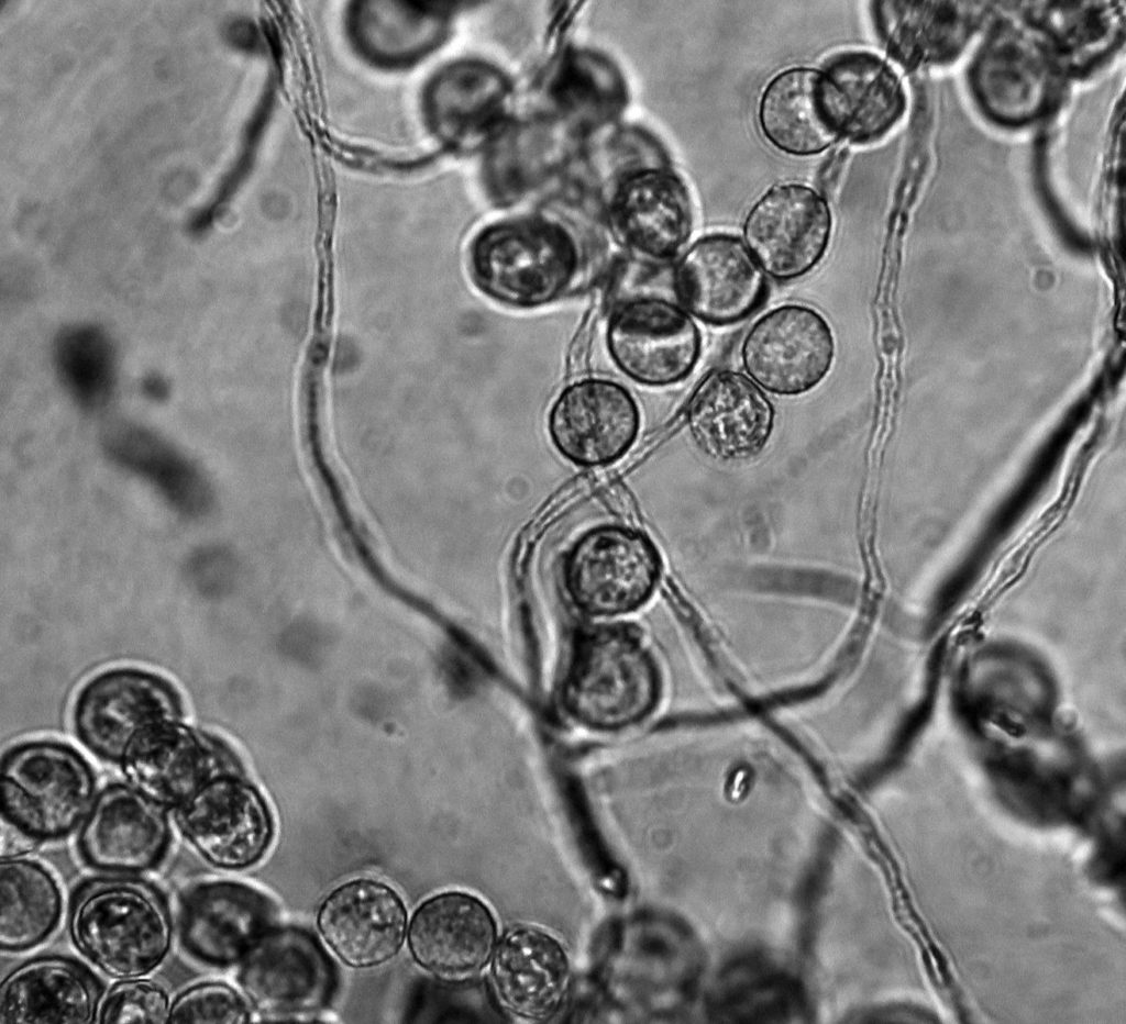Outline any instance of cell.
<instances>
[{
  "instance_id": "cell-1",
  "label": "cell",
  "mask_w": 1126,
  "mask_h": 1024,
  "mask_svg": "<svg viewBox=\"0 0 1126 1024\" xmlns=\"http://www.w3.org/2000/svg\"><path fill=\"white\" fill-rule=\"evenodd\" d=\"M75 947L106 975L144 977L167 957L173 922L164 894L148 881L99 877L82 882L69 906Z\"/></svg>"
},
{
  "instance_id": "cell-2",
  "label": "cell",
  "mask_w": 1126,
  "mask_h": 1024,
  "mask_svg": "<svg viewBox=\"0 0 1126 1024\" xmlns=\"http://www.w3.org/2000/svg\"><path fill=\"white\" fill-rule=\"evenodd\" d=\"M658 695V670L632 627L599 626L577 638L562 688L576 721L599 731L625 728L645 717Z\"/></svg>"
},
{
  "instance_id": "cell-3",
  "label": "cell",
  "mask_w": 1126,
  "mask_h": 1024,
  "mask_svg": "<svg viewBox=\"0 0 1126 1024\" xmlns=\"http://www.w3.org/2000/svg\"><path fill=\"white\" fill-rule=\"evenodd\" d=\"M468 274L476 288L511 308L532 309L559 299L578 268L577 247L561 225L539 218L497 223L471 245Z\"/></svg>"
},
{
  "instance_id": "cell-4",
  "label": "cell",
  "mask_w": 1126,
  "mask_h": 1024,
  "mask_svg": "<svg viewBox=\"0 0 1126 1024\" xmlns=\"http://www.w3.org/2000/svg\"><path fill=\"white\" fill-rule=\"evenodd\" d=\"M2 822L37 841L68 835L88 814L96 780L86 759L56 741H30L1 761Z\"/></svg>"
},
{
  "instance_id": "cell-5",
  "label": "cell",
  "mask_w": 1126,
  "mask_h": 1024,
  "mask_svg": "<svg viewBox=\"0 0 1126 1024\" xmlns=\"http://www.w3.org/2000/svg\"><path fill=\"white\" fill-rule=\"evenodd\" d=\"M181 716L180 697L166 679L144 669L120 667L84 684L74 702L73 726L92 754L120 763L137 733Z\"/></svg>"
},
{
  "instance_id": "cell-6",
  "label": "cell",
  "mask_w": 1126,
  "mask_h": 1024,
  "mask_svg": "<svg viewBox=\"0 0 1126 1024\" xmlns=\"http://www.w3.org/2000/svg\"><path fill=\"white\" fill-rule=\"evenodd\" d=\"M564 583L577 608L598 616L637 610L651 596L660 557L643 534L621 526L588 531L564 563Z\"/></svg>"
},
{
  "instance_id": "cell-7",
  "label": "cell",
  "mask_w": 1126,
  "mask_h": 1024,
  "mask_svg": "<svg viewBox=\"0 0 1126 1024\" xmlns=\"http://www.w3.org/2000/svg\"><path fill=\"white\" fill-rule=\"evenodd\" d=\"M183 836L212 866L240 870L258 862L273 838L269 809L241 772L214 777L175 808Z\"/></svg>"
},
{
  "instance_id": "cell-8",
  "label": "cell",
  "mask_w": 1126,
  "mask_h": 1024,
  "mask_svg": "<svg viewBox=\"0 0 1126 1024\" xmlns=\"http://www.w3.org/2000/svg\"><path fill=\"white\" fill-rule=\"evenodd\" d=\"M836 354L832 330L816 309L786 303L762 314L741 344L742 366L763 389L797 396L817 387Z\"/></svg>"
},
{
  "instance_id": "cell-9",
  "label": "cell",
  "mask_w": 1126,
  "mask_h": 1024,
  "mask_svg": "<svg viewBox=\"0 0 1126 1024\" xmlns=\"http://www.w3.org/2000/svg\"><path fill=\"white\" fill-rule=\"evenodd\" d=\"M240 986L256 1010L269 1015L316 1012L330 1001L335 971L305 930L267 931L240 962Z\"/></svg>"
},
{
  "instance_id": "cell-10",
  "label": "cell",
  "mask_w": 1126,
  "mask_h": 1024,
  "mask_svg": "<svg viewBox=\"0 0 1126 1024\" xmlns=\"http://www.w3.org/2000/svg\"><path fill=\"white\" fill-rule=\"evenodd\" d=\"M119 764L132 787L174 809L214 777L241 772L238 759L222 742L181 720L137 733Z\"/></svg>"
},
{
  "instance_id": "cell-11",
  "label": "cell",
  "mask_w": 1126,
  "mask_h": 1024,
  "mask_svg": "<svg viewBox=\"0 0 1126 1024\" xmlns=\"http://www.w3.org/2000/svg\"><path fill=\"white\" fill-rule=\"evenodd\" d=\"M608 350L630 378L649 386L684 380L700 355L697 324L684 309L660 298L625 302L611 315Z\"/></svg>"
},
{
  "instance_id": "cell-12",
  "label": "cell",
  "mask_w": 1126,
  "mask_h": 1024,
  "mask_svg": "<svg viewBox=\"0 0 1126 1024\" xmlns=\"http://www.w3.org/2000/svg\"><path fill=\"white\" fill-rule=\"evenodd\" d=\"M832 218L824 197L797 183L775 186L749 211L744 244L773 279L788 281L812 271L830 241Z\"/></svg>"
},
{
  "instance_id": "cell-13",
  "label": "cell",
  "mask_w": 1126,
  "mask_h": 1024,
  "mask_svg": "<svg viewBox=\"0 0 1126 1024\" xmlns=\"http://www.w3.org/2000/svg\"><path fill=\"white\" fill-rule=\"evenodd\" d=\"M674 288L694 316L708 324L729 325L762 304L768 281L739 237L715 233L698 238L681 257Z\"/></svg>"
},
{
  "instance_id": "cell-14",
  "label": "cell",
  "mask_w": 1126,
  "mask_h": 1024,
  "mask_svg": "<svg viewBox=\"0 0 1126 1024\" xmlns=\"http://www.w3.org/2000/svg\"><path fill=\"white\" fill-rule=\"evenodd\" d=\"M166 808L134 787L110 784L82 821L78 850L99 870L142 872L158 866L170 843Z\"/></svg>"
},
{
  "instance_id": "cell-15",
  "label": "cell",
  "mask_w": 1126,
  "mask_h": 1024,
  "mask_svg": "<svg viewBox=\"0 0 1126 1024\" xmlns=\"http://www.w3.org/2000/svg\"><path fill=\"white\" fill-rule=\"evenodd\" d=\"M272 902L235 881L201 882L185 892L179 909V939L194 959L212 967L240 964L271 930Z\"/></svg>"
},
{
  "instance_id": "cell-16",
  "label": "cell",
  "mask_w": 1126,
  "mask_h": 1024,
  "mask_svg": "<svg viewBox=\"0 0 1126 1024\" xmlns=\"http://www.w3.org/2000/svg\"><path fill=\"white\" fill-rule=\"evenodd\" d=\"M317 924L325 943L345 965L371 968L399 953L407 912L393 888L361 878L341 884L324 899Z\"/></svg>"
},
{
  "instance_id": "cell-17",
  "label": "cell",
  "mask_w": 1126,
  "mask_h": 1024,
  "mask_svg": "<svg viewBox=\"0 0 1126 1024\" xmlns=\"http://www.w3.org/2000/svg\"><path fill=\"white\" fill-rule=\"evenodd\" d=\"M639 430V411L631 394L606 379H584L567 387L554 402L549 431L556 448L570 460L596 466L621 457Z\"/></svg>"
},
{
  "instance_id": "cell-18",
  "label": "cell",
  "mask_w": 1126,
  "mask_h": 1024,
  "mask_svg": "<svg viewBox=\"0 0 1126 1024\" xmlns=\"http://www.w3.org/2000/svg\"><path fill=\"white\" fill-rule=\"evenodd\" d=\"M691 434L714 458L740 460L768 442L774 408L761 387L732 369L707 374L694 390L686 412Z\"/></svg>"
},
{
  "instance_id": "cell-19",
  "label": "cell",
  "mask_w": 1126,
  "mask_h": 1024,
  "mask_svg": "<svg viewBox=\"0 0 1126 1024\" xmlns=\"http://www.w3.org/2000/svg\"><path fill=\"white\" fill-rule=\"evenodd\" d=\"M496 939L492 913L477 898L445 892L422 902L408 931L415 961L443 980L468 978L487 964Z\"/></svg>"
},
{
  "instance_id": "cell-20",
  "label": "cell",
  "mask_w": 1126,
  "mask_h": 1024,
  "mask_svg": "<svg viewBox=\"0 0 1126 1024\" xmlns=\"http://www.w3.org/2000/svg\"><path fill=\"white\" fill-rule=\"evenodd\" d=\"M100 1001V986L82 965L63 956H41L1 982L0 1023H93Z\"/></svg>"
},
{
  "instance_id": "cell-21",
  "label": "cell",
  "mask_w": 1126,
  "mask_h": 1024,
  "mask_svg": "<svg viewBox=\"0 0 1126 1024\" xmlns=\"http://www.w3.org/2000/svg\"><path fill=\"white\" fill-rule=\"evenodd\" d=\"M492 968L501 1002L532 1020L552 1016L570 984V965L561 945L534 928L509 932L496 950Z\"/></svg>"
},
{
  "instance_id": "cell-22",
  "label": "cell",
  "mask_w": 1126,
  "mask_h": 1024,
  "mask_svg": "<svg viewBox=\"0 0 1126 1024\" xmlns=\"http://www.w3.org/2000/svg\"><path fill=\"white\" fill-rule=\"evenodd\" d=\"M612 219L631 248L665 260L674 257L692 234V201L677 177L649 171L631 178L618 190Z\"/></svg>"
},
{
  "instance_id": "cell-23",
  "label": "cell",
  "mask_w": 1126,
  "mask_h": 1024,
  "mask_svg": "<svg viewBox=\"0 0 1126 1024\" xmlns=\"http://www.w3.org/2000/svg\"><path fill=\"white\" fill-rule=\"evenodd\" d=\"M759 119L765 137L793 155L817 154L841 135L828 80L809 68L773 78L762 94Z\"/></svg>"
},
{
  "instance_id": "cell-24",
  "label": "cell",
  "mask_w": 1126,
  "mask_h": 1024,
  "mask_svg": "<svg viewBox=\"0 0 1126 1024\" xmlns=\"http://www.w3.org/2000/svg\"><path fill=\"white\" fill-rule=\"evenodd\" d=\"M106 454L119 466L150 481L165 500L187 517H200L212 503L201 470L157 433L119 422L102 434Z\"/></svg>"
},
{
  "instance_id": "cell-25",
  "label": "cell",
  "mask_w": 1126,
  "mask_h": 1024,
  "mask_svg": "<svg viewBox=\"0 0 1126 1024\" xmlns=\"http://www.w3.org/2000/svg\"><path fill=\"white\" fill-rule=\"evenodd\" d=\"M830 87L840 133L853 143H870L901 115L904 96L893 70L868 53L835 57L823 73Z\"/></svg>"
},
{
  "instance_id": "cell-26",
  "label": "cell",
  "mask_w": 1126,
  "mask_h": 1024,
  "mask_svg": "<svg viewBox=\"0 0 1126 1024\" xmlns=\"http://www.w3.org/2000/svg\"><path fill=\"white\" fill-rule=\"evenodd\" d=\"M63 913L60 887L40 861L25 857L0 861V946L9 953L46 940Z\"/></svg>"
},
{
  "instance_id": "cell-27",
  "label": "cell",
  "mask_w": 1126,
  "mask_h": 1024,
  "mask_svg": "<svg viewBox=\"0 0 1126 1024\" xmlns=\"http://www.w3.org/2000/svg\"><path fill=\"white\" fill-rule=\"evenodd\" d=\"M55 370L75 402L87 411L108 404L117 382V354L108 333L96 324L62 329L53 344Z\"/></svg>"
},
{
  "instance_id": "cell-28",
  "label": "cell",
  "mask_w": 1126,
  "mask_h": 1024,
  "mask_svg": "<svg viewBox=\"0 0 1126 1024\" xmlns=\"http://www.w3.org/2000/svg\"><path fill=\"white\" fill-rule=\"evenodd\" d=\"M941 3V9L928 11V21L918 20L915 10H883L881 26L888 48L898 57L939 56L951 53L967 35L968 22ZM912 8L913 3H912ZM924 15V13H921Z\"/></svg>"
},
{
  "instance_id": "cell-29",
  "label": "cell",
  "mask_w": 1126,
  "mask_h": 1024,
  "mask_svg": "<svg viewBox=\"0 0 1126 1024\" xmlns=\"http://www.w3.org/2000/svg\"><path fill=\"white\" fill-rule=\"evenodd\" d=\"M169 997L148 979H121L101 998L98 1023L163 1024L169 1023Z\"/></svg>"
},
{
  "instance_id": "cell-30",
  "label": "cell",
  "mask_w": 1126,
  "mask_h": 1024,
  "mask_svg": "<svg viewBox=\"0 0 1126 1024\" xmlns=\"http://www.w3.org/2000/svg\"><path fill=\"white\" fill-rule=\"evenodd\" d=\"M251 1020L242 997L222 982H201L181 993L170 1005L169 1023L243 1024Z\"/></svg>"
},
{
  "instance_id": "cell-31",
  "label": "cell",
  "mask_w": 1126,
  "mask_h": 1024,
  "mask_svg": "<svg viewBox=\"0 0 1126 1024\" xmlns=\"http://www.w3.org/2000/svg\"><path fill=\"white\" fill-rule=\"evenodd\" d=\"M848 149L838 148L830 154L829 158L826 159L818 175L819 189L823 192L831 191L839 182L846 163L848 160Z\"/></svg>"
},
{
  "instance_id": "cell-32",
  "label": "cell",
  "mask_w": 1126,
  "mask_h": 1024,
  "mask_svg": "<svg viewBox=\"0 0 1126 1024\" xmlns=\"http://www.w3.org/2000/svg\"><path fill=\"white\" fill-rule=\"evenodd\" d=\"M4 823V822H2ZM8 830L3 826L1 836V858L24 856L32 852L37 845V841L21 833L11 825L4 823Z\"/></svg>"
},
{
  "instance_id": "cell-33",
  "label": "cell",
  "mask_w": 1126,
  "mask_h": 1024,
  "mask_svg": "<svg viewBox=\"0 0 1126 1024\" xmlns=\"http://www.w3.org/2000/svg\"><path fill=\"white\" fill-rule=\"evenodd\" d=\"M142 390L150 399L162 401L168 397L169 386L161 375L150 374L142 381Z\"/></svg>"
}]
</instances>
